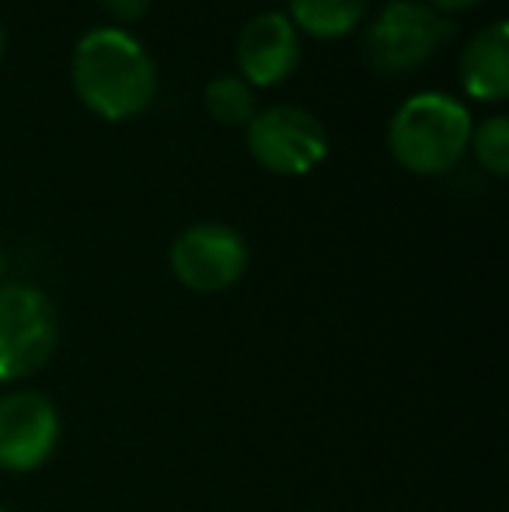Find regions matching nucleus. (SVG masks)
I'll list each match as a JSON object with an SVG mask.
<instances>
[{"label": "nucleus", "instance_id": "obj_1", "mask_svg": "<svg viewBox=\"0 0 509 512\" xmlns=\"http://www.w3.org/2000/svg\"><path fill=\"white\" fill-rule=\"evenodd\" d=\"M74 88L102 119H133L157 95V67L136 35L123 28H91L74 49Z\"/></svg>", "mask_w": 509, "mask_h": 512}, {"label": "nucleus", "instance_id": "obj_2", "mask_svg": "<svg viewBox=\"0 0 509 512\" xmlns=\"http://www.w3.org/2000/svg\"><path fill=\"white\" fill-rule=\"evenodd\" d=\"M471 129V112L454 95L422 91L391 115L387 143L401 168L415 175H443L464 157Z\"/></svg>", "mask_w": 509, "mask_h": 512}, {"label": "nucleus", "instance_id": "obj_3", "mask_svg": "<svg viewBox=\"0 0 509 512\" xmlns=\"http://www.w3.org/2000/svg\"><path fill=\"white\" fill-rule=\"evenodd\" d=\"M60 317L53 300L28 283L0 286V384H14L53 359Z\"/></svg>", "mask_w": 509, "mask_h": 512}, {"label": "nucleus", "instance_id": "obj_4", "mask_svg": "<svg viewBox=\"0 0 509 512\" xmlns=\"http://www.w3.org/2000/svg\"><path fill=\"white\" fill-rule=\"evenodd\" d=\"M454 35V25L419 0H391L367 32V63L381 77L419 70Z\"/></svg>", "mask_w": 509, "mask_h": 512}, {"label": "nucleus", "instance_id": "obj_5", "mask_svg": "<svg viewBox=\"0 0 509 512\" xmlns=\"http://www.w3.org/2000/svg\"><path fill=\"white\" fill-rule=\"evenodd\" d=\"M248 150L276 175H307L328 154L325 122L300 105H269L248 119Z\"/></svg>", "mask_w": 509, "mask_h": 512}, {"label": "nucleus", "instance_id": "obj_6", "mask_svg": "<svg viewBox=\"0 0 509 512\" xmlns=\"http://www.w3.org/2000/svg\"><path fill=\"white\" fill-rule=\"evenodd\" d=\"M252 251L227 223H192L171 244V272L192 293H224L248 272Z\"/></svg>", "mask_w": 509, "mask_h": 512}, {"label": "nucleus", "instance_id": "obj_7", "mask_svg": "<svg viewBox=\"0 0 509 512\" xmlns=\"http://www.w3.org/2000/svg\"><path fill=\"white\" fill-rule=\"evenodd\" d=\"M60 411L39 391H14L0 398V471L28 474L60 446Z\"/></svg>", "mask_w": 509, "mask_h": 512}, {"label": "nucleus", "instance_id": "obj_8", "mask_svg": "<svg viewBox=\"0 0 509 512\" xmlns=\"http://www.w3.org/2000/svg\"><path fill=\"white\" fill-rule=\"evenodd\" d=\"M300 60L297 28L286 14L265 11L248 21L238 35V67L241 77L255 88H272L286 81Z\"/></svg>", "mask_w": 509, "mask_h": 512}, {"label": "nucleus", "instance_id": "obj_9", "mask_svg": "<svg viewBox=\"0 0 509 512\" xmlns=\"http://www.w3.org/2000/svg\"><path fill=\"white\" fill-rule=\"evenodd\" d=\"M461 84L478 102H503L509 95V25L492 21L461 53Z\"/></svg>", "mask_w": 509, "mask_h": 512}, {"label": "nucleus", "instance_id": "obj_10", "mask_svg": "<svg viewBox=\"0 0 509 512\" xmlns=\"http://www.w3.org/2000/svg\"><path fill=\"white\" fill-rule=\"evenodd\" d=\"M367 14V0H290L293 28H304L314 39H339L353 32Z\"/></svg>", "mask_w": 509, "mask_h": 512}, {"label": "nucleus", "instance_id": "obj_11", "mask_svg": "<svg viewBox=\"0 0 509 512\" xmlns=\"http://www.w3.org/2000/svg\"><path fill=\"white\" fill-rule=\"evenodd\" d=\"M206 108H210L213 119H220L224 126H241L258 112L255 108V91L252 84L245 81V77H213L210 84H206Z\"/></svg>", "mask_w": 509, "mask_h": 512}, {"label": "nucleus", "instance_id": "obj_12", "mask_svg": "<svg viewBox=\"0 0 509 512\" xmlns=\"http://www.w3.org/2000/svg\"><path fill=\"white\" fill-rule=\"evenodd\" d=\"M475 157L485 171H492L496 178L509 175V119L506 115H489L482 119V126L471 129V143Z\"/></svg>", "mask_w": 509, "mask_h": 512}, {"label": "nucleus", "instance_id": "obj_13", "mask_svg": "<svg viewBox=\"0 0 509 512\" xmlns=\"http://www.w3.org/2000/svg\"><path fill=\"white\" fill-rule=\"evenodd\" d=\"M105 7H109L112 18H123V21H136L147 14L150 0H102Z\"/></svg>", "mask_w": 509, "mask_h": 512}, {"label": "nucleus", "instance_id": "obj_14", "mask_svg": "<svg viewBox=\"0 0 509 512\" xmlns=\"http://www.w3.org/2000/svg\"><path fill=\"white\" fill-rule=\"evenodd\" d=\"M482 0H433V11H447V14H454V11H471V7H478Z\"/></svg>", "mask_w": 509, "mask_h": 512}, {"label": "nucleus", "instance_id": "obj_15", "mask_svg": "<svg viewBox=\"0 0 509 512\" xmlns=\"http://www.w3.org/2000/svg\"><path fill=\"white\" fill-rule=\"evenodd\" d=\"M4 49H7V32H4V25H0V56H4Z\"/></svg>", "mask_w": 509, "mask_h": 512}, {"label": "nucleus", "instance_id": "obj_16", "mask_svg": "<svg viewBox=\"0 0 509 512\" xmlns=\"http://www.w3.org/2000/svg\"><path fill=\"white\" fill-rule=\"evenodd\" d=\"M0 272H4V251H0Z\"/></svg>", "mask_w": 509, "mask_h": 512}, {"label": "nucleus", "instance_id": "obj_17", "mask_svg": "<svg viewBox=\"0 0 509 512\" xmlns=\"http://www.w3.org/2000/svg\"><path fill=\"white\" fill-rule=\"evenodd\" d=\"M0 512H4V509H0Z\"/></svg>", "mask_w": 509, "mask_h": 512}]
</instances>
